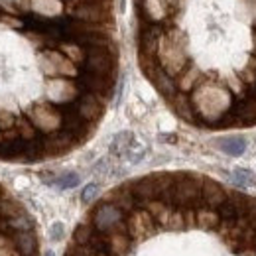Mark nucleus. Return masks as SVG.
<instances>
[{
  "label": "nucleus",
  "mask_w": 256,
  "mask_h": 256,
  "mask_svg": "<svg viewBox=\"0 0 256 256\" xmlns=\"http://www.w3.org/2000/svg\"><path fill=\"white\" fill-rule=\"evenodd\" d=\"M116 83V0H0V160L77 150Z\"/></svg>",
  "instance_id": "1"
},
{
  "label": "nucleus",
  "mask_w": 256,
  "mask_h": 256,
  "mask_svg": "<svg viewBox=\"0 0 256 256\" xmlns=\"http://www.w3.org/2000/svg\"><path fill=\"white\" fill-rule=\"evenodd\" d=\"M146 79L184 122L256 126V0H132Z\"/></svg>",
  "instance_id": "2"
},
{
  "label": "nucleus",
  "mask_w": 256,
  "mask_h": 256,
  "mask_svg": "<svg viewBox=\"0 0 256 256\" xmlns=\"http://www.w3.org/2000/svg\"><path fill=\"white\" fill-rule=\"evenodd\" d=\"M0 256H40L38 226L26 207L0 184Z\"/></svg>",
  "instance_id": "3"
},
{
  "label": "nucleus",
  "mask_w": 256,
  "mask_h": 256,
  "mask_svg": "<svg viewBox=\"0 0 256 256\" xmlns=\"http://www.w3.org/2000/svg\"><path fill=\"white\" fill-rule=\"evenodd\" d=\"M219 148L230 156H238L244 152L246 142L242 138H223V140H219Z\"/></svg>",
  "instance_id": "4"
},
{
  "label": "nucleus",
  "mask_w": 256,
  "mask_h": 256,
  "mask_svg": "<svg viewBox=\"0 0 256 256\" xmlns=\"http://www.w3.org/2000/svg\"><path fill=\"white\" fill-rule=\"evenodd\" d=\"M130 144H132V134H130V132H122V134H118V136L114 138V142H112V152L122 154V152H126Z\"/></svg>",
  "instance_id": "5"
},
{
  "label": "nucleus",
  "mask_w": 256,
  "mask_h": 256,
  "mask_svg": "<svg viewBox=\"0 0 256 256\" xmlns=\"http://www.w3.org/2000/svg\"><path fill=\"white\" fill-rule=\"evenodd\" d=\"M77 184H79V176H77V174H65V176H62V178L58 180V186H60L62 190L75 188Z\"/></svg>",
  "instance_id": "6"
},
{
  "label": "nucleus",
  "mask_w": 256,
  "mask_h": 256,
  "mask_svg": "<svg viewBox=\"0 0 256 256\" xmlns=\"http://www.w3.org/2000/svg\"><path fill=\"white\" fill-rule=\"evenodd\" d=\"M96 195H98V186L96 184H89V186H85V190L81 193V199L85 203H91V201L96 199Z\"/></svg>",
  "instance_id": "7"
},
{
  "label": "nucleus",
  "mask_w": 256,
  "mask_h": 256,
  "mask_svg": "<svg viewBox=\"0 0 256 256\" xmlns=\"http://www.w3.org/2000/svg\"><path fill=\"white\" fill-rule=\"evenodd\" d=\"M62 236H64V224L56 223L54 224V228H52V238H54V240H60Z\"/></svg>",
  "instance_id": "8"
},
{
  "label": "nucleus",
  "mask_w": 256,
  "mask_h": 256,
  "mask_svg": "<svg viewBox=\"0 0 256 256\" xmlns=\"http://www.w3.org/2000/svg\"><path fill=\"white\" fill-rule=\"evenodd\" d=\"M44 256H54V252H52V250H48V252H46Z\"/></svg>",
  "instance_id": "9"
}]
</instances>
